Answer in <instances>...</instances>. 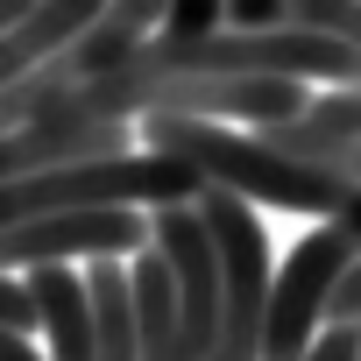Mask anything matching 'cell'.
<instances>
[{"label": "cell", "instance_id": "cell-7", "mask_svg": "<svg viewBox=\"0 0 361 361\" xmlns=\"http://www.w3.org/2000/svg\"><path fill=\"white\" fill-rule=\"evenodd\" d=\"M227 29V8L220 0H163V29L170 43H199V36H220Z\"/></svg>", "mask_w": 361, "mask_h": 361}, {"label": "cell", "instance_id": "cell-1", "mask_svg": "<svg viewBox=\"0 0 361 361\" xmlns=\"http://www.w3.org/2000/svg\"><path fill=\"white\" fill-rule=\"evenodd\" d=\"M142 142H149V156L185 163L199 185L234 192L241 206L262 199V206H290V213L333 220V213L361 192L354 177H340L333 163L283 156V149H269L262 135H241V128H227V121H170V114H156V121H142Z\"/></svg>", "mask_w": 361, "mask_h": 361}, {"label": "cell", "instance_id": "cell-5", "mask_svg": "<svg viewBox=\"0 0 361 361\" xmlns=\"http://www.w3.org/2000/svg\"><path fill=\"white\" fill-rule=\"evenodd\" d=\"M114 156H135L128 128H57V121H36V128L0 135V185L36 177V170H71V163H114Z\"/></svg>", "mask_w": 361, "mask_h": 361}, {"label": "cell", "instance_id": "cell-4", "mask_svg": "<svg viewBox=\"0 0 361 361\" xmlns=\"http://www.w3.org/2000/svg\"><path fill=\"white\" fill-rule=\"evenodd\" d=\"M149 248V213H57L36 227L0 234V276L15 269H71L85 262H135Z\"/></svg>", "mask_w": 361, "mask_h": 361}, {"label": "cell", "instance_id": "cell-9", "mask_svg": "<svg viewBox=\"0 0 361 361\" xmlns=\"http://www.w3.org/2000/svg\"><path fill=\"white\" fill-rule=\"evenodd\" d=\"M234 36H269L276 29V0H220Z\"/></svg>", "mask_w": 361, "mask_h": 361}, {"label": "cell", "instance_id": "cell-12", "mask_svg": "<svg viewBox=\"0 0 361 361\" xmlns=\"http://www.w3.org/2000/svg\"><path fill=\"white\" fill-rule=\"evenodd\" d=\"M354 340H361V326H354Z\"/></svg>", "mask_w": 361, "mask_h": 361}, {"label": "cell", "instance_id": "cell-11", "mask_svg": "<svg viewBox=\"0 0 361 361\" xmlns=\"http://www.w3.org/2000/svg\"><path fill=\"white\" fill-rule=\"evenodd\" d=\"M22 15H29V0H0V29H15Z\"/></svg>", "mask_w": 361, "mask_h": 361}, {"label": "cell", "instance_id": "cell-3", "mask_svg": "<svg viewBox=\"0 0 361 361\" xmlns=\"http://www.w3.org/2000/svg\"><path fill=\"white\" fill-rule=\"evenodd\" d=\"M361 262V248L340 234V227H312L283 269H269V305H262V361H305L319 326H326V305L340 290V276Z\"/></svg>", "mask_w": 361, "mask_h": 361}, {"label": "cell", "instance_id": "cell-6", "mask_svg": "<svg viewBox=\"0 0 361 361\" xmlns=\"http://www.w3.org/2000/svg\"><path fill=\"white\" fill-rule=\"evenodd\" d=\"M99 22V0H29L15 29H0V92L22 85L36 64H50L64 43H78Z\"/></svg>", "mask_w": 361, "mask_h": 361}, {"label": "cell", "instance_id": "cell-10", "mask_svg": "<svg viewBox=\"0 0 361 361\" xmlns=\"http://www.w3.org/2000/svg\"><path fill=\"white\" fill-rule=\"evenodd\" d=\"M326 326H361V262L340 276V290H333V305H326Z\"/></svg>", "mask_w": 361, "mask_h": 361}, {"label": "cell", "instance_id": "cell-8", "mask_svg": "<svg viewBox=\"0 0 361 361\" xmlns=\"http://www.w3.org/2000/svg\"><path fill=\"white\" fill-rule=\"evenodd\" d=\"M0 333L36 340V305H29V283H15V276H0Z\"/></svg>", "mask_w": 361, "mask_h": 361}, {"label": "cell", "instance_id": "cell-2", "mask_svg": "<svg viewBox=\"0 0 361 361\" xmlns=\"http://www.w3.org/2000/svg\"><path fill=\"white\" fill-rule=\"evenodd\" d=\"M206 185L170 163V156H114V163H71V170H36L0 185V234L57 220V213H156V206H192Z\"/></svg>", "mask_w": 361, "mask_h": 361}]
</instances>
